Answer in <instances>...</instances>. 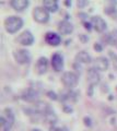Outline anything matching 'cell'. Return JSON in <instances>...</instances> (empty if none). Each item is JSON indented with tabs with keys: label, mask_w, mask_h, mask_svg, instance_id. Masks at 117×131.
I'll use <instances>...</instances> for the list:
<instances>
[{
	"label": "cell",
	"mask_w": 117,
	"mask_h": 131,
	"mask_svg": "<svg viewBox=\"0 0 117 131\" xmlns=\"http://www.w3.org/2000/svg\"><path fill=\"white\" fill-rule=\"evenodd\" d=\"M22 98L26 102H35L38 98V93L34 89H27L22 93Z\"/></svg>",
	"instance_id": "30bf717a"
},
{
	"label": "cell",
	"mask_w": 117,
	"mask_h": 131,
	"mask_svg": "<svg viewBox=\"0 0 117 131\" xmlns=\"http://www.w3.org/2000/svg\"><path fill=\"white\" fill-rule=\"evenodd\" d=\"M47 66H48V61L45 57H41L37 62H36V70H37V73L38 74H43L45 73L46 70H47Z\"/></svg>",
	"instance_id": "4fadbf2b"
},
{
	"label": "cell",
	"mask_w": 117,
	"mask_h": 131,
	"mask_svg": "<svg viewBox=\"0 0 117 131\" xmlns=\"http://www.w3.org/2000/svg\"><path fill=\"white\" fill-rule=\"evenodd\" d=\"M49 131H62V130L60 128H58V127H51Z\"/></svg>",
	"instance_id": "83f0119b"
},
{
	"label": "cell",
	"mask_w": 117,
	"mask_h": 131,
	"mask_svg": "<svg viewBox=\"0 0 117 131\" xmlns=\"http://www.w3.org/2000/svg\"><path fill=\"white\" fill-rule=\"evenodd\" d=\"M51 66H53L55 71H61L63 68V60L62 57L60 56L58 52H56L51 56Z\"/></svg>",
	"instance_id": "9c48e42d"
},
{
	"label": "cell",
	"mask_w": 117,
	"mask_h": 131,
	"mask_svg": "<svg viewBox=\"0 0 117 131\" xmlns=\"http://www.w3.org/2000/svg\"><path fill=\"white\" fill-rule=\"evenodd\" d=\"M80 16H82V19H86L87 18V14L86 13H79Z\"/></svg>",
	"instance_id": "f1b7e54d"
},
{
	"label": "cell",
	"mask_w": 117,
	"mask_h": 131,
	"mask_svg": "<svg viewBox=\"0 0 117 131\" xmlns=\"http://www.w3.org/2000/svg\"><path fill=\"white\" fill-rule=\"evenodd\" d=\"M87 79H88V82L90 83V85L94 86L95 84H98L100 80H101V75L99 71L96 70L94 68H90L88 69V73H87Z\"/></svg>",
	"instance_id": "5b68a950"
},
{
	"label": "cell",
	"mask_w": 117,
	"mask_h": 131,
	"mask_svg": "<svg viewBox=\"0 0 117 131\" xmlns=\"http://www.w3.org/2000/svg\"><path fill=\"white\" fill-rule=\"evenodd\" d=\"M22 25H23L22 19L19 18V16H15V15L8 16L5 21L6 30L9 33H15L22 27Z\"/></svg>",
	"instance_id": "6da1fadb"
},
{
	"label": "cell",
	"mask_w": 117,
	"mask_h": 131,
	"mask_svg": "<svg viewBox=\"0 0 117 131\" xmlns=\"http://www.w3.org/2000/svg\"><path fill=\"white\" fill-rule=\"evenodd\" d=\"M76 61L78 63H90L91 62V56L87 51H79L76 56Z\"/></svg>",
	"instance_id": "9a60e30c"
},
{
	"label": "cell",
	"mask_w": 117,
	"mask_h": 131,
	"mask_svg": "<svg viewBox=\"0 0 117 131\" xmlns=\"http://www.w3.org/2000/svg\"><path fill=\"white\" fill-rule=\"evenodd\" d=\"M91 24L94 27L95 31L98 32H103L106 28V22L101 18V16L96 15V16H92L91 19Z\"/></svg>",
	"instance_id": "52a82bcc"
},
{
	"label": "cell",
	"mask_w": 117,
	"mask_h": 131,
	"mask_svg": "<svg viewBox=\"0 0 117 131\" xmlns=\"http://www.w3.org/2000/svg\"><path fill=\"white\" fill-rule=\"evenodd\" d=\"M91 25H92L91 23H88V22L84 23V26H86V28H87V30H89V31L91 30Z\"/></svg>",
	"instance_id": "4316f807"
},
{
	"label": "cell",
	"mask_w": 117,
	"mask_h": 131,
	"mask_svg": "<svg viewBox=\"0 0 117 131\" xmlns=\"http://www.w3.org/2000/svg\"><path fill=\"white\" fill-rule=\"evenodd\" d=\"M79 37H80V39H81L82 42H88V39H89L84 34H80V35H79Z\"/></svg>",
	"instance_id": "cb8c5ba5"
},
{
	"label": "cell",
	"mask_w": 117,
	"mask_h": 131,
	"mask_svg": "<svg viewBox=\"0 0 117 131\" xmlns=\"http://www.w3.org/2000/svg\"><path fill=\"white\" fill-rule=\"evenodd\" d=\"M32 131H41V130H39V129H33Z\"/></svg>",
	"instance_id": "4dcf8cb0"
},
{
	"label": "cell",
	"mask_w": 117,
	"mask_h": 131,
	"mask_svg": "<svg viewBox=\"0 0 117 131\" xmlns=\"http://www.w3.org/2000/svg\"><path fill=\"white\" fill-rule=\"evenodd\" d=\"M104 39L110 45H117V30H113L111 33H108Z\"/></svg>",
	"instance_id": "ac0fdd59"
},
{
	"label": "cell",
	"mask_w": 117,
	"mask_h": 131,
	"mask_svg": "<svg viewBox=\"0 0 117 131\" xmlns=\"http://www.w3.org/2000/svg\"><path fill=\"white\" fill-rule=\"evenodd\" d=\"M5 113H6V116H7L6 120H7V122H8V125H9V127L11 128L12 125H13V122H14V116H13V114H12L11 109H8V108H7V109L5 110Z\"/></svg>",
	"instance_id": "ffe728a7"
},
{
	"label": "cell",
	"mask_w": 117,
	"mask_h": 131,
	"mask_svg": "<svg viewBox=\"0 0 117 131\" xmlns=\"http://www.w3.org/2000/svg\"><path fill=\"white\" fill-rule=\"evenodd\" d=\"M77 5H78V7H84L88 5V1H86V0H78Z\"/></svg>",
	"instance_id": "603a6c76"
},
{
	"label": "cell",
	"mask_w": 117,
	"mask_h": 131,
	"mask_svg": "<svg viewBox=\"0 0 117 131\" xmlns=\"http://www.w3.org/2000/svg\"><path fill=\"white\" fill-rule=\"evenodd\" d=\"M45 40H46V43H48L49 45L57 46V45H59L60 42H61V38H60V36L58 34H56V33L48 32L45 35Z\"/></svg>",
	"instance_id": "8fae6325"
},
{
	"label": "cell",
	"mask_w": 117,
	"mask_h": 131,
	"mask_svg": "<svg viewBox=\"0 0 117 131\" xmlns=\"http://www.w3.org/2000/svg\"><path fill=\"white\" fill-rule=\"evenodd\" d=\"M47 96L49 97V98H51V100H54V101H56L57 100V94H56L55 92H53V91H49V92H47Z\"/></svg>",
	"instance_id": "44dd1931"
},
{
	"label": "cell",
	"mask_w": 117,
	"mask_h": 131,
	"mask_svg": "<svg viewBox=\"0 0 117 131\" xmlns=\"http://www.w3.org/2000/svg\"><path fill=\"white\" fill-rule=\"evenodd\" d=\"M58 31H59L60 34H63V35L70 34V33L73 31V25H72L70 22H68V21H61L59 23Z\"/></svg>",
	"instance_id": "7c38bea8"
},
{
	"label": "cell",
	"mask_w": 117,
	"mask_h": 131,
	"mask_svg": "<svg viewBox=\"0 0 117 131\" xmlns=\"http://www.w3.org/2000/svg\"><path fill=\"white\" fill-rule=\"evenodd\" d=\"M65 3H66V5H67V6H70V5H71V2H70V1H66V2H65Z\"/></svg>",
	"instance_id": "f546056e"
},
{
	"label": "cell",
	"mask_w": 117,
	"mask_h": 131,
	"mask_svg": "<svg viewBox=\"0 0 117 131\" xmlns=\"http://www.w3.org/2000/svg\"><path fill=\"white\" fill-rule=\"evenodd\" d=\"M35 110H36V113H38V114H43V115H45L46 113H48L50 109L49 107V105H48L47 103H45V102H41V101H37L35 103Z\"/></svg>",
	"instance_id": "5bb4252c"
},
{
	"label": "cell",
	"mask_w": 117,
	"mask_h": 131,
	"mask_svg": "<svg viewBox=\"0 0 117 131\" xmlns=\"http://www.w3.org/2000/svg\"><path fill=\"white\" fill-rule=\"evenodd\" d=\"M43 6L47 11H51L55 12L58 9V3L55 0H44L43 1Z\"/></svg>",
	"instance_id": "e0dca14e"
},
{
	"label": "cell",
	"mask_w": 117,
	"mask_h": 131,
	"mask_svg": "<svg viewBox=\"0 0 117 131\" xmlns=\"http://www.w3.org/2000/svg\"><path fill=\"white\" fill-rule=\"evenodd\" d=\"M83 121H84V125H86V126H88V127H91V125H92L91 118H89V117H84Z\"/></svg>",
	"instance_id": "7402d4cb"
},
{
	"label": "cell",
	"mask_w": 117,
	"mask_h": 131,
	"mask_svg": "<svg viewBox=\"0 0 117 131\" xmlns=\"http://www.w3.org/2000/svg\"><path fill=\"white\" fill-rule=\"evenodd\" d=\"M63 109H65V112H67V113H71V112H72V108H71V107H68L67 105H65Z\"/></svg>",
	"instance_id": "484cf974"
},
{
	"label": "cell",
	"mask_w": 117,
	"mask_h": 131,
	"mask_svg": "<svg viewBox=\"0 0 117 131\" xmlns=\"http://www.w3.org/2000/svg\"><path fill=\"white\" fill-rule=\"evenodd\" d=\"M43 117L48 124H55V122L57 121V116L55 115L53 110H49V112L46 113L45 115H43Z\"/></svg>",
	"instance_id": "d6986e66"
},
{
	"label": "cell",
	"mask_w": 117,
	"mask_h": 131,
	"mask_svg": "<svg viewBox=\"0 0 117 131\" xmlns=\"http://www.w3.org/2000/svg\"><path fill=\"white\" fill-rule=\"evenodd\" d=\"M61 81H62L65 86H67L68 89L75 88L77 85V83H78V75H77L75 72L67 71V72H65L62 74Z\"/></svg>",
	"instance_id": "7a4b0ae2"
},
{
	"label": "cell",
	"mask_w": 117,
	"mask_h": 131,
	"mask_svg": "<svg viewBox=\"0 0 117 131\" xmlns=\"http://www.w3.org/2000/svg\"><path fill=\"white\" fill-rule=\"evenodd\" d=\"M14 59L18 63L20 64H24V63H29L31 60V55L30 51L26 50V49H18V50L14 51Z\"/></svg>",
	"instance_id": "277c9868"
},
{
	"label": "cell",
	"mask_w": 117,
	"mask_h": 131,
	"mask_svg": "<svg viewBox=\"0 0 117 131\" xmlns=\"http://www.w3.org/2000/svg\"><path fill=\"white\" fill-rule=\"evenodd\" d=\"M93 68L98 71H104L107 70L108 68V60L105 57H99L93 61Z\"/></svg>",
	"instance_id": "ba28073f"
},
{
	"label": "cell",
	"mask_w": 117,
	"mask_h": 131,
	"mask_svg": "<svg viewBox=\"0 0 117 131\" xmlns=\"http://www.w3.org/2000/svg\"><path fill=\"white\" fill-rule=\"evenodd\" d=\"M34 20L39 23H46L49 19V13L44 7H36L33 11Z\"/></svg>",
	"instance_id": "3957f363"
},
{
	"label": "cell",
	"mask_w": 117,
	"mask_h": 131,
	"mask_svg": "<svg viewBox=\"0 0 117 131\" xmlns=\"http://www.w3.org/2000/svg\"><path fill=\"white\" fill-rule=\"evenodd\" d=\"M11 6L17 11H22L29 6V1L27 0H12Z\"/></svg>",
	"instance_id": "2e32d148"
},
{
	"label": "cell",
	"mask_w": 117,
	"mask_h": 131,
	"mask_svg": "<svg viewBox=\"0 0 117 131\" xmlns=\"http://www.w3.org/2000/svg\"><path fill=\"white\" fill-rule=\"evenodd\" d=\"M94 49H95V50H98V51H101V50H102V46H101L100 44H96V43H95V45H94Z\"/></svg>",
	"instance_id": "d4e9b609"
},
{
	"label": "cell",
	"mask_w": 117,
	"mask_h": 131,
	"mask_svg": "<svg viewBox=\"0 0 117 131\" xmlns=\"http://www.w3.org/2000/svg\"><path fill=\"white\" fill-rule=\"evenodd\" d=\"M18 42L22 45H25V46H29V45H32L34 42V37L32 35V33L30 31H24L21 34L19 35L18 37Z\"/></svg>",
	"instance_id": "8992f818"
}]
</instances>
